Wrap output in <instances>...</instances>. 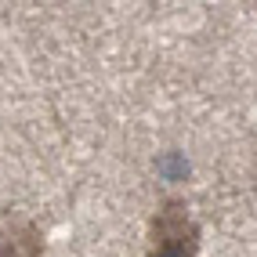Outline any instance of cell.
I'll return each mask as SVG.
<instances>
[{"instance_id": "cell-1", "label": "cell", "mask_w": 257, "mask_h": 257, "mask_svg": "<svg viewBox=\"0 0 257 257\" xmlns=\"http://www.w3.org/2000/svg\"><path fill=\"white\" fill-rule=\"evenodd\" d=\"M199 253V221L181 196L163 199L149 221V253L145 257H196Z\"/></svg>"}, {"instance_id": "cell-2", "label": "cell", "mask_w": 257, "mask_h": 257, "mask_svg": "<svg viewBox=\"0 0 257 257\" xmlns=\"http://www.w3.org/2000/svg\"><path fill=\"white\" fill-rule=\"evenodd\" d=\"M0 257H44V232L37 221L15 217L0 225Z\"/></svg>"}]
</instances>
